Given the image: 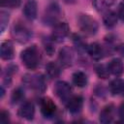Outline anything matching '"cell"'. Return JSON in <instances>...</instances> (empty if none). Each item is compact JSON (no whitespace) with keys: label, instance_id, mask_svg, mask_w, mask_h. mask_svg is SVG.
<instances>
[{"label":"cell","instance_id":"cell-1","mask_svg":"<svg viewBox=\"0 0 124 124\" xmlns=\"http://www.w3.org/2000/svg\"><path fill=\"white\" fill-rule=\"evenodd\" d=\"M20 59L27 69H36L41 61V53L39 48L36 46H31L24 48L20 53Z\"/></svg>","mask_w":124,"mask_h":124},{"label":"cell","instance_id":"cell-2","mask_svg":"<svg viewBox=\"0 0 124 124\" xmlns=\"http://www.w3.org/2000/svg\"><path fill=\"white\" fill-rule=\"evenodd\" d=\"M78 25L80 31H82L87 36L95 35L99 28L97 20L91 17L89 15H79L78 18Z\"/></svg>","mask_w":124,"mask_h":124},{"label":"cell","instance_id":"cell-3","mask_svg":"<svg viewBox=\"0 0 124 124\" xmlns=\"http://www.w3.org/2000/svg\"><path fill=\"white\" fill-rule=\"evenodd\" d=\"M12 35L16 42L20 44H25L31 39L32 32L25 24H23L20 21H17L15 22V24L13 25Z\"/></svg>","mask_w":124,"mask_h":124},{"label":"cell","instance_id":"cell-4","mask_svg":"<svg viewBox=\"0 0 124 124\" xmlns=\"http://www.w3.org/2000/svg\"><path fill=\"white\" fill-rule=\"evenodd\" d=\"M60 8L57 3H51L49 4L43 16V22L46 25H54L58 22V19L60 17Z\"/></svg>","mask_w":124,"mask_h":124},{"label":"cell","instance_id":"cell-5","mask_svg":"<svg viewBox=\"0 0 124 124\" xmlns=\"http://www.w3.org/2000/svg\"><path fill=\"white\" fill-rule=\"evenodd\" d=\"M24 82L29 85L33 90L39 93H44L46 89V82L42 75H27L24 78Z\"/></svg>","mask_w":124,"mask_h":124},{"label":"cell","instance_id":"cell-6","mask_svg":"<svg viewBox=\"0 0 124 124\" xmlns=\"http://www.w3.org/2000/svg\"><path fill=\"white\" fill-rule=\"evenodd\" d=\"M69 31H70V28L66 22L58 21L53 26V30L51 33V39L57 43H61L68 36Z\"/></svg>","mask_w":124,"mask_h":124},{"label":"cell","instance_id":"cell-7","mask_svg":"<svg viewBox=\"0 0 124 124\" xmlns=\"http://www.w3.org/2000/svg\"><path fill=\"white\" fill-rule=\"evenodd\" d=\"M53 89L56 96L64 103H66L72 97V88L66 81H63V80L57 81Z\"/></svg>","mask_w":124,"mask_h":124},{"label":"cell","instance_id":"cell-8","mask_svg":"<svg viewBox=\"0 0 124 124\" xmlns=\"http://www.w3.org/2000/svg\"><path fill=\"white\" fill-rule=\"evenodd\" d=\"M74 61V54H73V50L69 47V46H63L58 53V62L59 64L64 67H70L73 64Z\"/></svg>","mask_w":124,"mask_h":124},{"label":"cell","instance_id":"cell-9","mask_svg":"<svg viewBox=\"0 0 124 124\" xmlns=\"http://www.w3.org/2000/svg\"><path fill=\"white\" fill-rule=\"evenodd\" d=\"M40 107H41V112L46 118H49L53 116L56 111V106L54 102L47 97L41 100Z\"/></svg>","mask_w":124,"mask_h":124},{"label":"cell","instance_id":"cell-10","mask_svg":"<svg viewBox=\"0 0 124 124\" xmlns=\"http://www.w3.org/2000/svg\"><path fill=\"white\" fill-rule=\"evenodd\" d=\"M17 114L21 118H24L26 120H32L34 118V115H35V108H34L33 103L30 101L24 102L19 107Z\"/></svg>","mask_w":124,"mask_h":124},{"label":"cell","instance_id":"cell-11","mask_svg":"<svg viewBox=\"0 0 124 124\" xmlns=\"http://www.w3.org/2000/svg\"><path fill=\"white\" fill-rule=\"evenodd\" d=\"M66 108L71 113H78L83 106V99L81 96H72L66 103Z\"/></svg>","mask_w":124,"mask_h":124},{"label":"cell","instance_id":"cell-12","mask_svg":"<svg viewBox=\"0 0 124 124\" xmlns=\"http://www.w3.org/2000/svg\"><path fill=\"white\" fill-rule=\"evenodd\" d=\"M0 56L3 60H11L14 58L15 48H14V45L11 41H5L1 44Z\"/></svg>","mask_w":124,"mask_h":124},{"label":"cell","instance_id":"cell-13","mask_svg":"<svg viewBox=\"0 0 124 124\" xmlns=\"http://www.w3.org/2000/svg\"><path fill=\"white\" fill-rule=\"evenodd\" d=\"M109 74L115 76V77H120L124 73V64L119 58H113L108 62L107 65Z\"/></svg>","mask_w":124,"mask_h":124},{"label":"cell","instance_id":"cell-14","mask_svg":"<svg viewBox=\"0 0 124 124\" xmlns=\"http://www.w3.org/2000/svg\"><path fill=\"white\" fill-rule=\"evenodd\" d=\"M37 2L35 0H28L23 7V15L29 20H34L37 17L38 12Z\"/></svg>","mask_w":124,"mask_h":124},{"label":"cell","instance_id":"cell-15","mask_svg":"<svg viewBox=\"0 0 124 124\" xmlns=\"http://www.w3.org/2000/svg\"><path fill=\"white\" fill-rule=\"evenodd\" d=\"M86 50L89 53V55L95 60H100L105 54V49L103 48V46L99 43H96V42L87 46Z\"/></svg>","mask_w":124,"mask_h":124},{"label":"cell","instance_id":"cell-16","mask_svg":"<svg viewBox=\"0 0 124 124\" xmlns=\"http://www.w3.org/2000/svg\"><path fill=\"white\" fill-rule=\"evenodd\" d=\"M108 89L112 95H120L124 93V79L119 78L112 79L109 82Z\"/></svg>","mask_w":124,"mask_h":124},{"label":"cell","instance_id":"cell-17","mask_svg":"<svg viewBox=\"0 0 124 124\" xmlns=\"http://www.w3.org/2000/svg\"><path fill=\"white\" fill-rule=\"evenodd\" d=\"M113 120V106L108 105L106 106L100 112V122L102 123H109Z\"/></svg>","mask_w":124,"mask_h":124},{"label":"cell","instance_id":"cell-18","mask_svg":"<svg viewBox=\"0 0 124 124\" xmlns=\"http://www.w3.org/2000/svg\"><path fill=\"white\" fill-rule=\"evenodd\" d=\"M46 73L47 75L48 78H56L60 76L61 73V69L59 67V65L55 62H48L46 65Z\"/></svg>","mask_w":124,"mask_h":124},{"label":"cell","instance_id":"cell-19","mask_svg":"<svg viewBox=\"0 0 124 124\" xmlns=\"http://www.w3.org/2000/svg\"><path fill=\"white\" fill-rule=\"evenodd\" d=\"M72 80L73 83L78 86V87H84L87 84V76L81 72V71H78L75 72L72 76Z\"/></svg>","mask_w":124,"mask_h":124},{"label":"cell","instance_id":"cell-20","mask_svg":"<svg viewBox=\"0 0 124 124\" xmlns=\"http://www.w3.org/2000/svg\"><path fill=\"white\" fill-rule=\"evenodd\" d=\"M103 21H104V24L106 27L112 28L117 23V15L112 11H108L104 15Z\"/></svg>","mask_w":124,"mask_h":124},{"label":"cell","instance_id":"cell-21","mask_svg":"<svg viewBox=\"0 0 124 124\" xmlns=\"http://www.w3.org/2000/svg\"><path fill=\"white\" fill-rule=\"evenodd\" d=\"M115 3V0H93L94 7L99 12H104L110 8Z\"/></svg>","mask_w":124,"mask_h":124},{"label":"cell","instance_id":"cell-22","mask_svg":"<svg viewBox=\"0 0 124 124\" xmlns=\"http://www.w3.org/2000/svg\"><path fill=\"white\" fill-rule=\"evenodd\" d=\"M95 71H96L97 76L99 78H107L109 76V72H108V66H105L103 64H98L95 67Z\"/></svg>","mask_w":124,"mask_h":124},{"label":"cell","instance_id":"cell-23","mask_svg":"<svg viewBox=\"0 0 124 124\" xmlns=\"http://www.w3.org/2000/svg\"><path fill=\"white\" fill-rule=\"evenodd\" d=\"M9 19H10V16H9L8 12L1 11L0 12V30H1V33H3L6 29V27L8 26Z\"/></svg>","mask_w":124,"mask_h":124},{"label":"cell","instance_id":"cell-24","mask_svg":"<svg viewBox=\"0 0 124 124\" xmlns=\"http://www.w3.org/2000/svg\"><path fill=\"white\" fill-rule=\"evenodd\" d=\"M23 98H24V91L21 88H16V89L14 90V92L12 94V97H11V100H12L13 104H17Z\"/></svg>","mask_w":124,"mask_h":124},{"label":"cell","instance_id":"cell-25","mask_svg":"<svg viewBox=\"0 0 124 124\" xmlns=\"http://www.w3.org/2000/svg\"><path fill=\"white\" fill-rule=\"evenodd\" d=\"M20 5V0H1V6L10 8V9H15L19 7Z\"/></svg>","mask_w":124,"mask_h":124},{"label":"cell","instance_id":"cell-26","mask_svg":"<svg viewBox=\"0 0 124 124\" xmlns=\"http://www.w3.org/2000/svg\"><path fill=\"white\" fill-rule=\"evenodd\" d=\"M52 42H53V40L51 39V40H49V39H45L44 40V46H45V49H46V53L48 54V55H52L53 54V52H54V50H55V47H54V46H53V44H52Z\"/></svg>","mask_w":124,"mask_h":124},{"label":"cell","instance_id":"cell-27","mask_svg":"<svg viewBox=\"0 0 124 124\" xmlns=\"http://www.w3.org/2000/svg\"><path fill=\"white\" fill-rule=\"evenodd\" d=\"M74 43L76 45L77 47L80 48V49H87V46H85V44L83 43V41L81 40L80 37L77 36V35H74Z\"/></svg>","mask_w":124,"mask_h":124},{"label":"cell","instance_id":"cell-28","mask_svg":"<svg viewBox=\"0 0 124 124\" xmlns=\"http://www.w3.org/2000/svg\"><path fill=\"white\" fill-rule=\"evenodd\" d=\"M10 120V114L7 110H1L0 112V123H8Z\"/></svg>","mask_w":124,"mask_h":124},{"label":"cell","instance_id":"cell-29","mask_svg":"<svg viewBox=\"0 0 124 124\" xmlns=\"http://www.w3.org/2000/svg\"><path fill=\"white\" fill-rule=\"evenodd\" d=\"M117 16H118L119 18L124 22V2H123V3H120L119 6H118Z\"/></svg>","mask_w":124,"mask_h":124},{"label":"cell","instance_id":"cell-30","mask_svg":"<svg viewBox=\"0 0 124 124\" xmlns=\"http://www.w3.org/2000/svg\"><path fill=\"white\" fill-rule=\"evenodd\" d=\"M115 51L120 55L124 57V43H120L115 46Z\"/></svg>","mask_w":124,"mask_h":124},{"label":"cell","instance_id":"cell-31","mask_svg":"<svg viewBox=\"0 0 124 124\" xmlns=\"http://www.w3.org/2000/svg\"><path fill=\"white\" fill-rule=\"evenodd\" d=\"M118 115H119V118L121 119V121H123V122H124V103H123V104H121V106L119 107Z\"/></svg>","mask_w":124,"mask_h":124},{"label":"cell","instance_id":"cell-32","mask_svg":"<svg viewBox=\"0 0 124 124\" xmlns=\"http://www.w3.org/2000/svg\"><path fill=\"white\" fill-rule=\"evenodd\" d=\"M4 94H5V91H4V87H3V86H1V98H3Z\"/></svg>","mask_w":124,"mask_h":124},{"label":"cell","instance_id":"cell-33","mask_svg":"<svg viewBox=\"0 0 124 124\" xmlns=\"http://www.w3.org/2000/svg\"><path fill=\"white\" fill-rule=\"evenodd\" d=\"M64 2H66V3H68V4H72V3L75 2V0H64Z\"/></svg>","mask_w":124,"mask_h":124}]
</instances>
